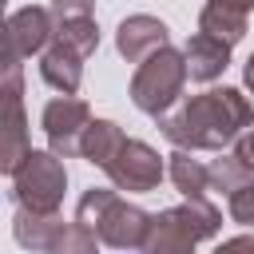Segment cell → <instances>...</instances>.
I'll list each match as a JSON object with an SVG mask.
<instances>
[{"label":"cell","mask_w":254,"mask_h":254,"mask_svg":"<svg viewBox=\"0 0 254 254\" xmlns=\"http://www.w3.org/2000/svg\"><path fill=\"white\" fill-rule=\"evenodd\" d=\"M254 127V107L238 87H210L190 95L175 115H163V135L179 151H222Z\"/></svg>","instance_id":"6da1fadb"},{"label":"cell","mask_w":254,"mask_h":254,"mask_svg":"<svg viewBox=\"0 0 254 254\" xmlns=\"http://www.w3.org/2000/svg\"><path fill=\"white\" fill-rule=\"evenodd\" d=\"M75 222H79L83 230H91L103 246L123 250V254L143 250V242H147V234H151V214L139 210V206H131L127 198H119L115 190H103V187H99V190L91 187V190L79 198Z\"/></svg>","instance_id":"7a4b0ae2"},{"label":"cell","mask_w":254,"mask_h":254,"mask_svg":"<svg viewBox=\"0 0 254 254\" xmlns=\"http://www.w3.org/2000/svg\"><path fill=\"white\" fill-rule=\"evenodd\" d=\"M222 226V210L206 198H187L183 206H171L163 214H151V234L143 242V254H194L202 238H214Z\"/></svg>","instance_id":"3957f363"},{"label":"cell","mask_w":254,"mask_h":254,"mask_svg":"<svg viewBox=\"0 0 254 254\" xmlns=\"http://www.w3.org/2000/svg\"><path fill=\"white\" fill-rule=\"evenodd\" d=\"M187 75H190V71H187V56L175 52V48H163V52L147 56V60L135 67V75H131V103H135L143 115L163 119V115L179 103Z\"/></svg>","instance_id":"277c9868"},{"label":"cell","mask_w":254,"mask_h":254,"mask_svg":"<svg viewBox=\"0 0 254 254\" xmlns=\"http://www.w3.org/2000/svg\"><path fill=\"white\" fill-rule=\"evenodd\" d=\"M8 179H12V202L20 210H32V214H56L60 210L67 171H64L56 151H28Z\"/></svg>","instance_id":"5b68a950"},{"label":"cell","mask_w":254,"mask_h":254,"mask_svg":"<svg viewBox=\"0 0 254 254\" xmlns=\"http://www.w3.org/2000/svg\"><path fill=\"white\" fill-rule=\"evenodd\" d=\"M103 175L111 179L115 190H131V194H143V190H155L159 179H163V159L155 147L139 143V139H127L115 159L103 167Z\"/></svg>","instance_id":"8992f818"},{"label":"cell","mask_w":254,"mask_h":254,"mask_svg":"<svg viewBox=\"0 0 254 254\" xmlns=\"http://www.w3.org/2000/svg\"><path fill=\"white\" fill-rule=\"evenodd\" d=\"M91 127V107L75 95H60L44 107V135H48V151H56L60 159L79 155L83 147V131Z\"/></svg>","instance_id":"52a82bcc"},{"label":"cell","mask_w":254,"mask_h":254,"mask_svg":"<svg viewBox=\"0 0 254 254\" xmlns=\"http://www.w3.org/2000/svg\"><path fill=\"white\" fill-rule=\"evenodd\" d=\"M52 40H56V16H52V8H16L12 16H8V28H4V44H8V56H4V64H20V60H28V56H44L48 48H52Z\"/></svg>","instance_id":"ba28073f"},{"label":"cell","mask_w":254,"mask_h":254,"mask_svg":"<svg viewBox=\"0 0 254 254\" xmlns=\"http://www.w3.org/2000/svg\"><path fill=\"white\" fill-rule=\"evenodd\" d=\"M56 16V40L75 48L83 60L99 48V28H95V4L91 0H52Z\"/></svg>","instance_id":"9c48e42d"},{"label":"cell","mask_w":254,"mask_h":254,"mask_svg":"<svg viewBox=\"0 0 254 254\" xmlns=\"http://www.w3.org/2000/svg\"><path fill=\"white\" fill-rule=\"evenodd\" d=\"M115 48H119V56L127 64H143L147 56L171 48L167 44V24L155 20V16H143V12L139 16H127L119 24V32H115Z\"/></svg>","instance_id":"30bf717a"},{"label":"cell","mask_w":254,"mask_h":254,"mask_svg":"<svg viewBox=\"0 0 254 254\" xmlns=\"http://www.w3.org/2000/svg\"><path fill=\"white\" fill-rule=\"evenodd\" d=\"M40 75L48 87H56L60 95H75L79 91V79H83V56L67 44H52L44 56H40Z\"/></svg>","instance_id":"8fae6325"},{"label":"cell","mask_w":254,"mask_h":254,"mask_svg":"<svg viewBox=\"0 0 254 254\" xmlns=\"http://www.w3.org/2000/svg\"><path fill=\"white\" fill-rule=\"evenodd\" d=\"M187 71H190V79H198V83H210V79H218L222 71H226V64H230V44H222V40H214V36H206V32H194L190 40H187Z\"/></svg>","instance_id":"7c38bea8"},{"label":"cell","mask_w":254,"mask_h":254,"mask_svg":"<svg viewBox=\"0 0 254 254\" xmlns=\"http://www.w3.org/2000/svg\"><path fill=\"white\" fill-rule=\"evenodd\" d=\"M123 143H127V135L119 131V123H111V119H91V127L83 131V147H79V155L103 171V167L115 159V151H119Z\"/></svg>","instance_id":"4fadbf2b"},{"label":"cell","mask_w":254,"mask_h":254,"mask_svg":"<svg viewBox=\"0 0 254 254\" xmlns=\"http://www.w3.org/2000/svg\"><path fill=\"white\" fill-rule=\"evenodd\" d=\"M171 179L183 198H206V190H210V171H206V163L190 159V151L171 155Z\"/></svg>","instance_id":"5bb4252c"},{"label":"cell","mask_w":254,"mask_h":254,"mask_svg":"<svg viewBox=\"0 0 254 254\" xmlns=\"http://www.w3.org/2000/svg\"><path fill=\"white\" fill-rule=\"evenodd\" d=\"M44 254H99V238L91 230H83L79 222H64L60 218L52 238H48V246H44Z\"/></svg>","instance_id":"9a60e30c"},{"label":"cell","mask_w":254,"mask_h":254,"mask_svg":"<svg viewBox=\"0 0 254 254\" xmlns=\"http://www.w3.org/2000/svg\"><path fill=\"white\" fill-rule=\"evenodd\" d=\"M206 171H210V190H222L226 198H230L234 190H242L246 183H254V171H250L238 155H230V159H214V163H206Z\"/></svg>","instance_id":"2e32d148"},{"label":"cell","mask_w":254,"mask_h":254,"mask_svg":"<svg viewBox=\"0 0 254 254\" xmlns=\"http://www.w3.org/2000/svg\"><path fill=\"white\" fill-rule=\"evenodd\" d=\"M230 218L242 226H254V183H246L242 190L230 194Z\"/></svg>","instance_id":"e0dca14e"},{"label":"cell","mask_w":254,"mask_h":254,"mask_svg":"<svg viewBox=\"0 0 254 254\" xmlns=\"http://www.w3.org/2000/svg\"><path fill=\"white\" fill-rule=\"evenodd\" d=\"M214 254H254V234H238V238L222 242Z\"/></svg>","instance_id":"ac0fdd59"},{"label":"cell","mask_w":254,"mask_h":254,"mask_svg":"<svg viewBox=\"0 0 254 254\" xmlns=\"http://www.w3.org/2000/svg\"><path fill=\"white\" fill-rule=\"evenodd\" d=\"M234 155H238V159H242V163L254 171V127H250V131H246V135L234 143Z\"/></svg>","instance_id":"d6986e66"},{"label":"cell","mask_w":254,"mask_h":254,"mask_svg":"<svg viewBox=\"0 0 254 254\" xmlns=\"http://www.w3.org/2000/svg\"><path fill=\"white\" fill-rule=\"evenodd\" d=\"M206 4L226 8V12H238V16H250V8H254V0H206Z\"/></svg>","instance_id":"ffe728a7"},{"label":"cell","mask_w":254,"mask_h":254,"mask_svg":"<svg viewBox=\"0 0 254 254\" xmlns=\"http://www.w3.org/2000/svg\"><path fill=\"white\" fill-rule=\"evenodd\" d=\"M246 87H250V91H254V56H250V60H246Z\"/></svg>","instance_id":"44dd1931"}]
</instances>
